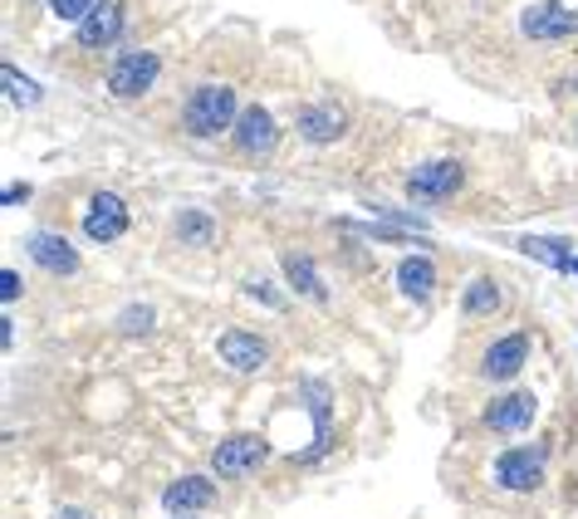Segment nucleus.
Wrapping results in <instances>:
<instances>
[{
	"label": "nucleus",
	"mask_w": 578,
	"mask_h": 519,
	"mask_svg": "<svg viewBox=\"0 0 578 519\" xmlns=\"http://www.w3.org/2000/svg\"><path fill=\"white\" fill-rule=\"evenodd\" d=\"M515 245L529 255V260H544L549 270H558V274H568V270H574V260H578L574 245H568L564 235H519Z\"/></svg>",
	"instance_id": "nucleus-16"
},
{
	"label": "nucleus",
	"mask_w": 578,
	"mask_h": 519,
	"mask_svg": "<svg viewBox=\"0 0 578 519\" xmlns=\"http://www.w3.org/2000/svg\"><path fill=\"white\" fill-rule=\"evenodd\" d=\"M235 118H241V108H235V94L225 84H201L192 98H186V133L196 137H221L225 127H235Z\"/></svg>",
	"instance_id": "nucleus-1"
},
{
	"label": "nucleus",
	"mask_w": 578,
	"mask_h": 519,
	"mask_svg": "<svg viewBox=\"0 0 578 519\" xmlns=\"http://www.w3.org/2000/svg\"><path fill=\"white\" fill-rule=\"evenodd\" d=\"M284 280L294 284V289L304 294V299H329V289H323V280H319V270H313V255H299V250H290L284 255Z\"/></svg>",
	"instance_id": "nucleus-18"
},
{
	"label": "nucleus",
	"mask_w": 578,
	"mask_h": 519,
	"mask_svg": "<svg viewBox=\"0 0 578 519\" xmlns=\"http://www.w3.org/2000/svg\"><path fill=\"white\" fill-rule=\"evenodd\" d=\"M529 421H534V392H505V397H495L485 407V427L490 431H505V436L525 431Z\"/></svg>",
	"instance_id": "nucleus-13"
},
{
	"label": "nucleus",
	"mask_w": 578,
	"mask_h": 519,
	"mask_svg": "<svg viewBox=\"0 0 578 519\" xmlns=\"http://www.w3.org/2000/svg\"><path fill=\"white\" fill-rule=\"evenodd\" d=\"M147 323H152V313H147V309H127L123 313V333H137V329H147Z\"/></svg>",
	"instance_id": "nucleus-25"
},
{
	"label": "nucleus",
	"mask_w": 578,
	"mask_h": 519,
	"mask_svg": "<svg viewBox=\"0 0 578 519\" xmlns=\"http://www.w3.org/2000/svg\"><path fill=\"white\" fill-rule=\"evenodd\" d=\"M118 35H123V0H98V5L88 10V20L78 25V45L84 49H103V45H113Z\"/></svg>",
	"instance_id": "nucleus-14"
},
{
	"label": "nucleus",
	"mask_w": 578,
	"mask_h": 519,
	"mask_svg": "<svg viewBox=\"0 0 578 519\" xmlns=\"http://www.w3.org/2000/svg\"><path fill=\"white\" fill-rule=\"evenodd\" d=\"M25 255L39 264V270H49V274H74L78 270L74 245H69L64 235H54V231H35V235H29Z\"/></svg>",
	"instance_id": "nucleus-12"
},
{
	"label": "nucleus",
	"mask_w": 578,
	"mask_h": 519,
	"mask_svg": "<svg viewBox=\"0 0 578 519\" xmlns=\"http://www.w3.org/2000/svg\"><path fill=\"white\" fill-rule=\"evenodd\" d=\"M294 123H299L304 143H319L323 147V143H339V137H343V127H348V113H343L339 103H304Z\"/></svg>",
	"instance_id": "nucleus-11"
},
{
	"label": "nucleus",
	"mask_w": 578,
	"mask_h": 519,
	"mask_svg": "<svg viewBox=\"0 0 578 519\" xmlns=\"http://www.w3.org/2000/svg\"><path fill=\"white\" fill-rule=\"evenodd\" d=\"M397 289L407 294V299H431V289H436V264H431L427 255H407V260L397 264Z\"/></svg>",
	"instance_id": "nucleus-17"
},
{
	"label": "nucleus",
	"mask_w": 578,
	"mask_h": 519,
	"mask_svg": "<svg viewBox=\"0 0 578 519\" xmlns=\"http://www.w3.org/2000/svg\"><path fill=\"white\" fill-rule=\"evenodd\" d=\"M265 456H270L265 436L241 431V436H225L221 446L211 450V466H216V475H221V480H245V475H255V470L265 466Z\"/></svg>",
	"instance_id": "nucleus-2"
},
{
	"label": "nucleus",
	"mask_w": 578,
	"mask_h": 519,
	"mask_svg": "<svg viewBox=\"0 0 578 519\" xmlns=\"http://www.w3.org/2000/svg\"><path fill=\"white\" fill-rule=\"evenodd\" d=\"M0 74H5V88H10V98H15V103H39V88L29 84V78H20L15 64H5Z\"/></svg>",
	"instance_id": "nucleus-22"
},
{
	"label": "nucleus",
	"mask_w": 578,
	"mask_h": 519,
	"mask_svg": "<svg viewBox=\"0 0 578 519\" xmlns=\"http://www.w3.org/2000/svg\"><path fill=\"white\" fill-rule=\"evenodd\" d=\"M216 499V485L206 475H182V480H172L167 485V495H162V505L172 509V515H196V509H206Z\"/></svg>",
	"instance_id": "nucleus-15"
},
{
	"label": "nucleus",
	"mask_w": 578,
	"mask_h": 519,
	"mask_svg": "<svg viewBox=\"0 0 578 519\" xmlns=\"http://www.w3.org/2000/svg\"><path fill=\"white\" fill-rule=\"evenodd\" d=\"M157 74H162V59H157L152 49H133V54L113 59V69H108V88H113L118 98H143L147 88L157 84Z\"/></svg>",
	"instance_id": "nucleus-3"
},
{
	"label": "nucleus",
	"mask_w": 578,
	"mask_h": 519,
	"mask_svg": "<svg viewBox=\"0 0 578 519\" xmlns=\"http://www.w3.org/2000/svg\"><path fill=\"white\" fill-rule=\"evenodd\" d=\"M274 118L265 113L260 103L255 108H241V118H235V147H241L245 157H270L274 152Z\"/></svg>",
	"instance_id": "nucleus-10"
},
{
	"label": "nucleus",
	"mask_w": 578,
	"mask_h": 519,
	"mask_svg": "<svg viewBox=\"0 0 578 519\" xmlns=\"http://www.w3.org/2000/svg\"><path fill=\"white\" fill-rule=\"evenodd\" d=\"M176 235L201 245V240H211V235H216V225H211V215H206V211H182V215H176Z\"/></svg>",
	"instance_id": "nucleus-21"
},
{
	"label": "nucleus",
	"mask_w": 578,
	"mask_h": 519,
	"mask_svg": "<svg viewBox=\"0 0 578 519\" xmlns=\"http://www.w3.org/2000/svg\"><path fill=\"white\" fill-rule=\"evenodd\" d=\"M245 289H250V294H255V299H260V304H270V309H284V299H280V294L270 289V284H245Z\"/></svg>",
	"instance_id": "nucleus-26"
},
{
	"label": "nucleus",
	"mask_w": 578,
	"mask_h": 519,
	"mask_svg": "<svg viewBox=\"0 0 578 519\" xmlns=\"http://www.w3.org/2000/svg\"><path fill=\"white\" fill-rule=\"evenodd\" d=\"M495 485L505 490H539L544 485V450H529L515 446L495 460Z\"/></svg>",
	"instance_id": "nucleus-7"
},
{
	"label": "nucleus",
	"mask_w": 578,
	"mask_h": 519,
	"mask_svg": "<svg viewBox=\"0 0 578 519\" xmlns=\"http://www.w3.org/2000/svg\"><path fill=\"white\" fill-rule=\"evenodd\" d=\"M460 309H466L470 319H480V313H495L500 309V284L485 280V274H480V280H470L466 294H460Z\"/></svg>",
	"instance_id": "nucleus-19"
},
{
	"label": "nucleus",
	"mask_w": 578,
	"mask_h": 519,
	"mask_svg": "<svg viewBox=\"0 0 578 519\" xmlns=\"http://www.w3.org/2000/svg\"><path fill=\"white\" fill-rule=\"evenodd\" d=\"M460 186H466L460 162H421L417 172L407 176V191L417 196V201H446V196H456Z\"/></svg>",
	"instance_id": "nucleus-5"
},
{
	"label": "nucleus",
	"mask_w": 578,
	"mask_h": 519,
	"mask_svg": "<svg viewBox=\"0 0 578 519\" xmlns=\"http://www.w3.org/2000/svg\"><path fill=\"white\" fill-rule=\"evenodd\" d=\"M59 519H94V515H84V509H64Z\"/></svg>",
	"instance_id": "nucleus-28"
},
{
	"label": "nucleus",
	"mask_w": 578,
	"mask_h": 519,
	"mask_svg": "<svg viewBox=\"0 0 578 519\" xmlns=\"http://www.w3.org/2000/svg\"><path fill=\"white\" fill-rule=\"evenodd\" d=\"M304 401L313 407V431H319V450L329 446V387L323 382H304ZM313 450V456H319Z\"/></svg>",
	"instance_id": "nucleus-20"
},
{
	"label": "nucleus",
	"mask_w": 578,
	"mask_h": 519,
	"mask_svg": "<svg viewBox=\"0 0 578 519\" xmlns=\"http://www.w3.org/2000/svg\"><path fill=\"white\" fill-rule=\"evenodd\" d=\"M123 231H127L123 196H113V191H94V196H88V211H84V235H88V240L113 245Z\"/></svg>",
	"instance_id": "nucleus-4"
},
{
	"label": "nucleus",
	"mask_w": 578,
	"mask_h": 519,
	"mask_svg": "<svg viewBox=\"0 0 578 519\" xmlns=\"http://www.w3.org/2000/svg\"><path fill=\"white\" fill-rule=\"evenodd\" d=\"M216 353H221V362L231 372H255L265 358H270V343L260 338V333H245V329H225L221 343H216Z\"/></svg>",
	"instance_id": "nucleus-9"
},
{
	"label": "nucleus",
	"mask_w": 578,
	"mask_h": 519,
	"mask_svg": "<svg viewBox=\"0 0 578 519\" xmlns=\"http://www.w3.org/2000/svg\"><path fill=\"white\" fill-rule=\"evenodd\" d=\"M0 299H5V304H15V299H20V274H15V270L0 274Z\"/></svg>",
	"instance_id": "nucleus-24"
},
{
	"label": "nucleus",
	"mask_w": 578,
	"mask_h": 519,
	"mask_svg": "<svg viewBox=\"0 0 578 519\" xmlns=\"http://www.w3.org/2000/svg\"><path fill=\"white\" fill-rule=\"evenodd\" d=\"M574 274H578V260H574Z\"/></svg>",
	"instance_id": "nucleus-29"
},
{
	"label": "nucleus",
	"mask_w": 578,
	"mask_h": 519,
	"mask_svg": "<svg viewBox=\"0 0 578 519\" xmlns=\"http://www.w3.org/2000/svg\"><path fill=\"white\" fill-rule=\"evenodd\" d=\"M519 29L529 39H568V35H578V10L558 5V0H539V5H529L519 15Z\"/></svg>",
	"instance_id": "nucleus-6"
},
{
	"label": "nucleus",
	"mask_w": 578,
	"mask_h": 519,
	"mask_svg": "<svg viewBox=\"0 0 578 519\" xmlns=\"http://www.w3.org/2000/svg\"><path fill=\"white\" fill-rule=\"evenodd\" d=\"M15 201H29V182H20V186L5 191V206H15Z\"/></svg>",
	"instance_id": "nucleus-27"
},
{
	"label": "nucleus",
	"mask_w": 578,
	"mask_h": 519,
	"mask_svg": "<svg viewBox=\"0 0 578 519\" xmlns=\"http://www.w3.org/2000/svg\"><path fill=\"white\" fill-rule=\"evenodd\" d=\"M525 358H529V333H505V338H495L485 348V358H480V378L505 382V378H515V372L525 368Z\"/></svg>",
	"instance_id": "nucleus-8"
},
{
	"label": "nucleus",
	"mask_w": 578,
	"mask_h": 519,
	"mask_svg": "<svg viewBox=\"0 0 578 519\" xmlns=\"http://www.w3.org/2000/svg\"><path fill=\"white\" fill-rule=\"evenodd\" d=\"M49 5H54L59 20H88V10H94L98 0H49Z\"/></svg>",
	"instance_id": "nucleus-23"
},
{
	"label": "nucleus",
	"mask_w": 578,
	"mask_h": 519,
	"mask_svg": "<svg viewBox=\"0 0 578 519\" xmlns=\"http://www.w3.org/2000/svg\"><path fill=\"white\" fill-rule=\"evenodd\" d=\"M182 519H186V515H182Z\"/></svg>",
	"instance_id": "nucleus-30"
}]
</instances>
